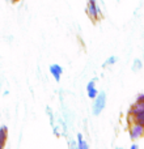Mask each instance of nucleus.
Listing matches in <instances>:
<instances>
[{
    "mask_svg": "<svg viewBox=\"0 0 144 149\" xmlns=\"http://www.w3.org/2000/svg\"><path fill=\"white\" fill-rule=\"evenodd\" d=\"M3 148H4V145H1V144H0V149H3Z\"/></svg>",
    "mask_w": 144,
    "mask_h": 149,
    "instance_id": "nucleus-18",
    "label": "nucleus"
},
{
    "mask_svg": "<svg viewBox=\"0 0 144 149\" xmlns=\"http://www.w3.org/2000/svg\"><path fill=\"white\" fill-rule=\"evenodd\" d=\"M3 82H4V79H3V76H0V92H1V88H3Z\"/></svg>",
    "mask_w": 144,
    "mask_h": 149,
    "instance_id": "nucleus-14",
    "label": "nucleus"
},
{
    "mask_svg": "<svg viewBox=\"0 0 144 149\" xmlns=\"http://www.w3.org/2000/svg\"><path fill=\"white\" fill-rule=\"evenodd\" d=\"M70 147L71 148H77V141H75V140H71V141H70Z\"/></svg>",
    "mask_w": 144,
    "mask_h": 149,
    "instance_id": "nucleus-12",
    "label": "nucleus"
},
{
    "mask_svg": "<svg viewBox=\"0 0 144 149\" xmlns=\"http://www.w3.org/2000/svg\"><path fill=\"white\" fill-rule=\"evenodd\" d=\"M136 101H144V93H140L136 95Z\"/></svg>",
    "mask_w": 144,
    "mask_h": 149,
    "instance_id": "nucleus-13",
    "label": "nucleus"
},
{
    "mask_svg": "<svg viewBox=\"0 0 144 149\" xmlns=\"http://www.w3.org/2000/svg\"><path fill=\"white\" fill-rule=\"evenodd\" d=\"M8 94H9V90H8V89H7V90H4V92H3V97H7Z\"/></svg>",
    "mask_w": 144,
    "mask_h": 149,
    "instance_id": "nucleus-15",
    "label": "nucleus"
},
{
    "mask_svg": "<svg viewBox=\"0 0 144 149\" xmlns=\"http://www.w3.org/2000/svg\"><path fill=\"white\" fill-rule=\"evenodd\" d=\"M96 81H97V77L89 80L87 84V88H85V89H87V94L90 100H93V98L98 94V89H97V86H96Z\"/></svg>",
    "mask_w": 144,
    "mask_h": 149,
    "instance_id": "nucleus-5",
    "label": "nucleus"
},
{
    "mask_svg": "<svg viewBox=\"0 0 144 149\" xmlns=\"http://www.w3.org/2000/svg\"><path fill=\"white\" fill-rule=\"evenodd\" d=\"M129 135L132 141L143 137L144 136V126H142V124H139V123H135V122H131V124H130V127H129Z\"/></svg>",
    "mask_w": 144,
    "mask_h": 149,
    "instance_id": "nucleus-3",
    "label": "nucleus"
},
{
    "mask_svg": "<svg viewBox=\"0 0 144 149\" xmlns=\"http://www.w3.org/2000/svg\"><path fill=\"white\" fill-rule=\"evenodd\" d=\"M10 3H13V4H15V3H18V1H21V0H9Z\"/></svg>",
    "mask_w": 144,
    "mask_h": 149,
    "instance_id": "nucleus-17",
    "label": "nucleus"
},
{
    "mask_svg": "<svg viewBox=\"0 0 144 149\" xmlns=\"http://www.w3.org/2000/svg\"><path fill=\"white\" fill-rule=\"evenodd\" d=\"M136 113H144V101H136L130 107L129 115H132V114H136Z\"/></svg>",
    "mask_w": 144,
    "mask_h": 149,
    "instance_id": "nucleus-6",
    "label": "nucleus"
},
{
    "mask_svg": "<svg viewBox=\"0 0 144 149\" xmlns=\"http://www.w3.org/2000/svg\"><path fill=\"white\" fill-rule=\"evenodd\" d=\"M85 12H87L88 17H89L93 22H97V21L101 20L103 16V13H102V10H101L100 5H98L97 0H88Z\"/></svg>",
    "mask_w": 144,
    "mask_h": 149,
    "instance_id": "nucleus-1",
    "label": "nucleus"
},
{
    "mask_svg": "<svg viewBox=\"0 0 144 149\" xmlns=\"http://www.w3.org/2000/svg\"><path fill=\"white\" fill-rule=\"evenodd\" d=\"M8 140V127L1 126L0 127V144L5 147V143Z\"/></svg>",
    "mask_w": 144,
    "mask_h": 149,
    "instance_id": "nucleus-8",
    "label": "nucleus"
},
{
    "mask_svg": "<svg viewBox=\"0 0 144 149\" xmlns=\"http://www.w3.org/2000/svg\"><path fill=\"white\" fill-rule=\"evenodd\" d=\"M142 67H143L142 60H140V59H135V60H134V63H132L131 70H132V72H138V71L142 70Z\"/></svg>",
    "mask_w": 144,
    "mask_h": 149,
    "instance_id": "nucleus-11",
    "label": "nucleus"
},
{
    "mask_svg": "<svg viewBox=\"0 0 144 149\" xmlns=\"http://www.w3.org/2000/svg\"><path fill=\"white\" fill-rule=\"evenodd\" d=\"M131 149H139V145H138V144H132L131 145Z\"/></svg>",
    "mask_w": 144,
    "mask_h": 149,
    "instance_id": "nucleus-16",
    "label": "nucleus"
},
{
    "mask_svg": "<svg viewBox=\"0 0 144 149\" xmlns=\"http://www.w3.org/2000/svg\"><path fill=\"white\" fill-rule=\"evenodd\" d=\"M63 67L60 64H57V63H55V64H51L49 67V72H50V74H51L52 77H54V80L57 82H59L60 80H62V74H63Z\"/></svg>",
    "mask_w": 144,
    "mask_h": 149,
    "instance_id": "nucleus-4",
    "label": "nucleus"
},
{
    "mask_svg": "<svg viewBox=\"0 0 144 149\" xmlns=\"http://www.w3.org/2000/svg\"><path fill=\"white\" fill-rule=\"evenodd\" d=\"M117 62H118V58H117L115 55H111V56H109L108 59L102 63V67L106 68V67H109V65H114Z\"/></svg>",
    "mask_w": 144,
    "mask_h": 149,
    "instance_id": "nucleus-10",
    "label": "nucleus"
},
{
    "mask_svg": "<svg viewBox=\"0 0 144 149\" xmlns=\"http://www.w3.org/2000/svg\"><path fill=\"white\" fill-rule=\"evenodd\" d=\"M76 137H77V149H88L89 148L88 143L85 141L84 137H82V134H77Z\"/></svg>",
    "mask_w": 144,
    "mask_h": 149,
    "instance_id": "nucleus-9",
    "label": "nucleus"
},
{
    "mask_svg": "<svg viewBox=\"0 0 144 149\" xmlns=\"http://www.w3.org/2000/svg\"><path fill=\"white\" fill-rule=\"evenodd\" d=\"M130 122H135V123H139L144 126V113H136L132 114V115H129Z\"/></svg>",
    "mask_w": 144,
    "mask_h": 149,
    "instance_id": "nucleus-7",
    "label": "nucleus"
},
{
    "mask_svg": "<svg viewBox=\"0 0 144 149\" xmlns=\"http://www.w3.org/2000/svg\"><path fill=\"white\" fill-rule=\"evenodd\" d=\"M106 107V93L105 92H98V94L93 98V105H92V114L94 116H98Z\"/></svg>",
    "mask_w": 144,
    "mask_h": 149,
    "instance_id": "nucleus-2",
    "label": "nucleus"
}]
</instances>
